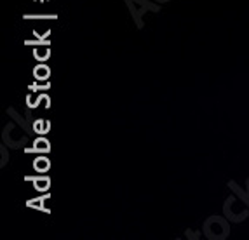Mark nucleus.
Segmentation results:
<instances>
[{"label": "nucleus", "instance_id": "1", "mask_svg": "<svg viewBox=\"0 0 249 240\" xmlns=\"http://www.w3.org/2000/svg\"><path fill=\"white\" fill-rule=\"evenodd\" d=\"M35 167H37L38 171H46V169H49V162L44 160V158H40V160L35 162Z\"/></svg>", "mask_w": 249, "mask_h": 240}, {"label": "nucleus", "instance_id": "2", "mask_svg": "<svg viewBox=\"0 0 249 240\" xmlns=\"http://www.w3.org/2000/svg\"><path fill=\"white\" fill-rule=\"evenodd\" d=\"M35 146H37V148H40L38 152H47V150H49V145H47L44 139H38L37 143H35Z\"/></svg>", "mask_w": 249, "mask_h": 240}]
</instances>
